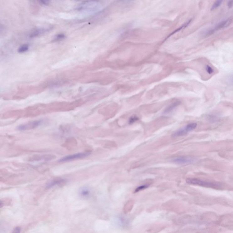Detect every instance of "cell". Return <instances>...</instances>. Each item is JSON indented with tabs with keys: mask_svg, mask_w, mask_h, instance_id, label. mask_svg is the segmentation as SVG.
I'll return each instance as SVG.
<instances>
[{
	"mask_svg": "<svg viewBox=\"0 0 233 233\" xmlns=\"http://www.w3.org/2000/svg\"><path fill=\"white\" fill-rule=\"evenodd\" d=\"M227 7L228 8L230 9L233 7V1H229L227 3Z\"/></svg>",
	"mask_w": 233,
	"mask_h": 233,
	"instance_id": "7402d4cb",
	"label": "cell"
},
{
	"mask_svg": "<svg viewBox=\"0 0 233 233\" xmlns=\"http://www.w3.org/2000/svg\"><path fill=\"white\" fill-rule=\"evenodd\" d=\"M29 46L28 44H23L22 46H20L18 49V52L19 53H24L29 49Z\"/></svg>",
	"mask_w": 233,
	"mask_h": 233,
	"instance_id": "5bb4252c",
	"label": "cell"
},
{
	"mask_svg": "<svg viewBox=\"0 0 233 233\" xmlns=\"http://www.w3.org/2000/svg\"><path fill=\"white\" fill-rule=\"evenodd\" d=\"M186 182L188 184L198 186L204 187L209 188H215V189H220L222 188V185L219 183L210 182L205 181L196 178H189L186 179Z\"/></svg>",
	"mask_w": 233,
	"mask_h": 233,
	"instance_id": "7a4b0ae2",
	"label": "cell"
},
{
	"mask_svg": "<svg viewBox=\"0 0 233 233\" xmlns=\"http://www.w3.org/2000/svg\"><path fill=\"white\" fill-rule=\"evenodd\" d=\"M205 70L209 75H212L214 72V70L212 66L209 65H206L205 66Z\"/></svg>",
	"mask_w": 233,
	"mask_h": 233,
	"instance_id": "2e32d148",
	"label": "cell"
},
{
	"mask_svg": "<svg viewBox=\"0 0 233 233\" xmlns=\"http://www.w3.org/2000/svg\"><path fill=\"white\" fill-rule=\"evenodd\" d=\"M55 158V156L51 154H44V155H35L29 159L30 161H49Z\"/></svg>",
	"mask_w": 233,
	"mask_h": 233,
	"instance_id": "9c48e42d",
	"label": "cell"
},
{
	"mask_svg": "<svg viewBox=\"0 0 233 233\" xmlns=\"http://www.w3.org/2000/svg\"><path fill=\"white\" fill-rule=\"evenodd\" d=\"M197 126L196 123H190L187 125L185 127H183L182 129H179L177 130L176 132L173 133L172 136V137H178L183 136V135H186L188 132L193 130L194 129H196Z\"/></svg>",
	"mask_w": 233,
	"mask_h": 233,
	"instance_id": "277c9868",
	"label": "cell"
},
{
	"mask_svg": "<svg viewBox=\"0 0 233 233\" xmlns=\"http://www.w3.org/2000/svg\"><path fill=\"white\" fill-rule=\"evenodd\" d=\"M80 196L84 199H87L90 196L91 192L90 189L87 187L82 188L80 189L79 191Z\"/></svg>",
	"mask_w": 233,
	"mask_h": 233,
	"instance_id": "8fae6325",
	"label": "cell"
},
{
	"mask_svg": "<svg viewBox=\"0 0 233 233\" xmlns=\"http://www.w3.org/2000/svg\"><path fill=\"white\" fill-rule=\"evenodd\" d=\"M149 185H150V184H144V185H141V186H139L135 189V193L138 192L146 189V188L149 187Z\"/></svg>",
	"mask_w": 233,
	"mask_h": 233,
	"instance_id": "d6986e66",
	"label": "cell"
},
{
	"mask_svg": "<svg viewBox=\"0 0 233 233\" xmlns=\"http://www.w3.org/2000/svg\"><path fill=\"white\" fill-rule=\"evenodd\" d=\"M67 182V180L64 178H58L53 179L47 183L46 184V187L48 188H51L54 187L61 186L64 185Z\"/></svg>",
	"mask_w": 233,
	"mask_h": 233,
	"instance_id": "30bf717a",
	"label": "cell"
},
{
	"mask_svg": "<svg viewBox=\"0 0 233 233\" xmlns=\"http://www.w3.org/2000/svg\"><path fill=\"white\" fill-rule=\"evenodd\" d=\"M52 28L51 27H41V28H37L34 29L31 32L30 35V37L34 38L41 36L47 32H49L51 30Z\"/></svg>",
	"mask_w": 233,
	"mask_h": 233,
	"instance_id": "ba28073f",
	"label": "cell"
},
{
	"mask_svg": "<svg viewBox=\"0 0 233 233\" xmlns=\"http://www.w3.org/2000/svg\"><path fill=\"white\" fill-rule=\"evenodd\" d=\"M225 82L227 84L233 87V73L229 75L226 77Z\"/></svg>",
	"mask_w": 233,
	"mask_h": 233,
	"instance_id": "9a60e30c",
	"label": "cell"
},
{
	"mask_svg": "<svg viewBox=\"0 0 233 233\" xmlns=\"http://www.w3.org/2000/svg\"><path fill=\"white\" fill-rule=\"evenodd\" d=\"M50 3V1H39V3L40 4L42 5H45V6H47L49 4V3Z\"/></svg>",
	"mask_w": 233,
	"mask_h": 233,
	"instance_id": "ffe728a7",
	"label": "cell"
},
{
	"mask_svg": "<svg viewBox=\"0 0 233 233\" xmlns=\"http://www.w3.org/2000/svg\"><path fill=\"white\" fill-rule=\"evenodd\" d=\"M101 7V3L98 1H85L78 5L76 10L79 11H92L98 9Z\"/></svg>",
	"mask_w": 233,
	"mask_h": 233,
	"instance_id": "3957f363",
	"label": "cell"
},
{
	"mask_svg": "<svg viewBox=\"0 0 233 233\" xmlns=\"http://www.w3.org/2000/svg\"><path fill=\"white\" fill-rule=\"evenodd\" d=\"M65 38V35L63 33H60V34H57V35H56L53 40L55 42H56V41H61V40H63Z\"/></svg>",
	"mask_w": 233,
	"mask_h": 233,
	"instance_id": "ac0fdd59",
	"label": "cell"
},
{
	"mask_svg": "<svg viewBox=\"0 0 233 233\" xmlns=\"http://www.w3.org/2000/svg\"><path fill=\"white\" fill-rule=\"evenodd\" d=\"M232 20L230 19H224L222 21H220L216 24H215L214 26L209 27V28L204 29L202 33V35L203 37H209L211 35H212L215 33L220 31V30L223 29L224 28H227L228 26L231 24Z\"/></svg>",
	"mask_w": 233,
	"mask_h": 233,
	"instance_id": "6da1fadb",
	"label": "cell"
},
{
	"mask_svg": "<svg viewBox=\"0 0 233 233\" xmlns=\"http://www.w3.org/2000/svg\"><path fill=\"white\" fill-rule=\"evenodd\" d=\"M180 103H181V102L179 100H177L174 102L172 103L169 105L168 107L166 108L163 113L165 114H167L171 113L175 108H177L178 105H179Z\"/></svg>",
	"mask_w": 233,
	"mask_h": 233,
	"instance_id": "7c38bea8",
	"label": "cell"
},
{
	"mask_svg": "<svg viewBox=\"0 0 233 233\" xmlns=\"http://www.w3.org/2000/svg\"><path fill=\"white\" fill-rule=\"evenodd\" d=\"M43 122V119H39L33 121L32 122H28V123L20 125L18 127V129L20 131L33 130V129H36V128L39 127V126L41 125Z\"/></svg>",
	"mask_w": 233,
	"mask_h": 233,
	"instance_id": "5b68a950",
	"label": "cell"
},
{
	"mask_svg": "<svg viewBox=\"0 0 233 233\" xmlns=\"http://www.w3.org/2000/svg\"><path fill=\"white\" fill-rule=\"evenodd\" d=\"M20 232H21V228L19 227H17L14 228L12 233H20Z\"/></svg>",
	"mask_w": 233,
	"mask_h": 233,
	"instance_id": "44dd1931",
	"label": "cell"
},
{
	"mask_svg": "<svg viewBox=\"0 0 233 233\" xmlns=\"http://www.w3.org/2000/svg\"><path fill=\"white\" fill-rule=\"evenodd\" d=\"M139 120V117H137V116L135 115H132V116L130 118L129 120V124H134L135 122L138 121Z\"/></svg>",
	"mask_w": 233,
	"mask_h": 233,
	"instance_id": "e0dca14e",
	"label": "cell"
},
{
	"mask_svg": "<svg viewBox=\"0 0 233 233\" xmlns=\"http://www.w3.org/2000/svg\"><path fill=\"white\" fill-rule=\"evenodd\" d=\"M90 154V152H84V153H77V154L67 155V156H65V157L59 159V162H67V161H70L71 160H76V159H83V158H86V157L89 156Z\"/></svg>",
	"mask_w": 233,
	"mask_h": 233,
	"instance_id": "52a82bcc",
	"label": "cell"
},
{
	"mask_svg": "<svg viewBox=\"0 0 233 233\" xmlns=\"http://www.w3.org/2000/svg\"><path fill=\"white\" fill-rule=\"evenodd\" d=\"M223 1H221V0H219V1H215L211 7L210 10L212 11H214L217 9L218 8H220L222 4Z\"/></svg>",
	"mask_w": 233,
	"mask_h": 233,
	"instance_id": "4fadbf2b",
	"label": "cell"
},
{
	"mask_svg": "<svg viewBox=\"0 0 233 233\" xmlns=\"http://www.w3.org/2000/svg\"><path fill=\"white\" fill-rule=\"evenodd\" d=\"M196 158L189 156H181L175 157L172 160V162L178 165H186L195 163Z\"/></svg>",
	"mask_w": 233,
	"mask_h": 233,
	"instance_id": "8992f818",
	"label": "cell"
}]
</instances>
